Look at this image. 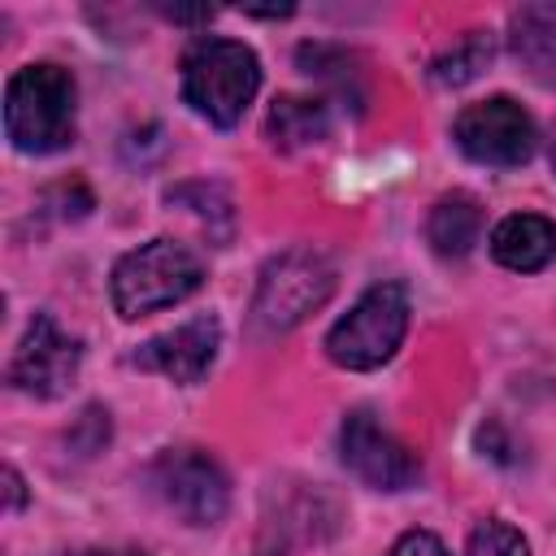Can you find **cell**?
Returning <instances> with one entry per match:
<instances>
[{"label":"cell","instance_id":"5bb4252c","mask_svg":"<svg viewBox=\"0 0 556 556\" xmlns=\"http://www.w3.org/2000/svg\"><path fill=\"white\" fill-rule=\"evenodd\" d=\"M330 130V113L321 100H304V96H278L269 117H265V135L274 148L295 152L308 143H321Z\"/></svg>","mask_w":556,"mask_h":556},{"label":"cell","instance_id":"7a4b0ae2","mask_svg":"<svg viewBox=\"0 0 556 556\" xmlns=\"http://www.w3.org/2000/svg\"><path fill=\"white\" fill-rule=\"evenodd\" d=\"M261 87V61L239 39L200 35L182 52V100L213 126L230 130Z\"/></svg>","mask_w":556,"mask_h":556},{"label":"cell","instance_id":"2e32d148","mask_svg":"<svg viewBox=\"0 0 556 556\" xmlns=\"http://www.w3.org/2000/svg\"><path fill=\"white\" fill-rule=\"evenodd\" d=\"M465 556H530V543H526V534L517 526L491 517L469 534V552Z\"/></svg>","mask_w":556,"mask_h":556},{"label":"cell","instance_id":"d6986e66","mask_svg":"<svg viewBox=\"0 0 556 556\" xmlns=\"http://www.w3.org/2000/svg\"><path fill=\"white\" fill-rule=\"evenodd\" d=\"M4 495H9V513H17L26 504V486H22V473L13 465H4Z\"/></svg>","mask_w":556,"mask_h":556},{"label":"cell","instance_id":"e0dca14e","mask_svg":"<svg viewBox=\"0 0 556 556\" xmlns=\"http://www.w3.org/2000/svg\"><path fill=\"white\" fill-rule=\"evenodd\" d=\"M391 556H447V547H443L439 534H430V530H408V534L395 539Z\"/></svg>","mask_w":556,"mask_h":556},{"label":"cell","instance_id":"5b68a950","mask_svg":"<svg viewBox=\"0 0 556 556\" xmlns=\"http://www.w3.org/2000/svg\"><path fill=\"white\" fill-rule=\"evenodd\" d=\"M408 330V291L400 282L369 287L326 334V356L343 369H378L395 356Z\"/></svg>","mask_w":556,"mask_h":556},{"label":"cell","instance_id":"277c9868","mask_svg":"<svg viewBox=\"0 0 556 556\" xmlns=\"http://www.w3.org/2000/svg\"><path fill=\"white\" fill-rule=\"evenodd\" d=\"M334 261L321 248H287L261 269L252 295V326L261 334H287L334 295Z\"/></svg>","mask_w":556,"mask_h":556},{"label":"cell","instance_id":"4fadbf2b","mask_svg":"<svg viewBox=\"0 0 556 556\" xmlns=\"http://www.w3.org/2000/svg\"><path fill=\"white\" fill-rule=\"evenodd\" d=\"M426 239L439 256L460 261L473 252V243L482 239V204L469 191H447L434 200L430 217H426Z\"/></svg>","mask_w":556,"mask_h":556},{"label":"cell","instance_id":"9a60e30c","mask_svg":"<svg viewBox=\"0 0 556 556\" xmlns=\"http://www.w3.org/2000/svg\"><path fill=\"white\" fill-rule=\"evenodd\" d=\"M491 52H495L491 30H469V35H465V39H456L443 56H434L430 78H434V83H443V87H460V83H469V78H478V74L486 70Z\"/></svg>","mask_w":556,"mask_h":556},{"label":"cell","instance_id":"ac0fdd59","mask_svg":"<svg viewBox=\"0 0 556 556\" xmlns=\"http://www.w3.org/2000/svg\"><path fill=\"white\" fill-rule=\"evenodd\" d=\"M161 17H169V22H182V26H191V22H208L213 17V9L208 4H195V9H187V4H161Z\"/></svg>","mask_w":556,"mask_h":556},{"label":"cell","instance_id":"8992f818","mask_svg":"<svg viewBox=\"0 0 556 556\" xmlns=\"http://www.w3.org/2000/svg\"><path fill=\"white\" fill-rule=\"evenodd\" d=\"M452 139L456 148L478 161V165H491V169H517L534 156V143H539V130H534V117L508 100V96H491V100H478V104H465L452 122Z\"/></svg>","mask_w":556,"mask_h":556},{"label":"cell","instance_id":"30bf717a","mask_svg":"<svg viewBox=\"0 0 556 556\" xmlns=\"http://www.w3.org/2000/svg\"><path fill=\"white\" fill-rule=\"evenodd\" d=\"M217 348H222V326H217L213 313H200V317L182 321L178 330H165V334L148 339L130 356V365L187 387V382H200L208 374V365L217 361Z\"/></svg>","mask_w":556,"mask_h":556},{"label":"cell","instance_id":"7c38bea8","mask_svg":"<svg viewBox=\"0 0 556 556\" xmlns=\"http://www.w3.org/2000/svg\"><path fill=\"white\" fill-rule=\"evenodd\" d=\"M508 48L539 87H556V4H521L508 17Z\"/></svg>","mask_w":556,"mask_h":556},{"label":"cell","instance_id":"3957f363","mask_svg":"<svg viewBox=\"0 0 556 556\" xmlns=\"http://www.w3.org/2000/svg\"><path fill=\"white\" fill-rule=\"evenodd\" d=\"M204 282V261L178 243V239H152L139 243L135 252H126L113 265V308L126 321H139L148 313H161L169 304H182L191 291H200Z\"/></svg>","mask_w":556,"mask_h":556},{"label":"cell","instance_id":"ffe728a7","mask_svg":"<svg viewBox=\"0 0 556 556\" xmlns=\"http://www.w3.org/2000/svg\"><path fill=\"white\" fill-rule=\"evenodd\" d=\"M61 556H143V552H61Z\"/></svg>","mask_w":556,"mask_h":556},{"label":"cell","instance_id":"9c48e42d","mask_svg":"<svg viewBox=\"0 0 556 556\" xmlns=\"http://www.w3.org/2000/svg\"><path fill=\"white\" fill-rule=\"evenodd\" d=\"M339 456L374 491H408L421 482V460L365 408L348 413L339 430Z\"/></svg>","mask_w":556,"mask_h":556},{"label":"cell","instance_id":"6da1fadb","mask_svg":"<svg viewBox=\"0 0 556 556\" xmlns=\"http://www.w3.org/2000/svg\"><path fill=\"white\" fill-rule=\"evenodd\" d=\"M74 74L39 61L22 65L4 87V135L26 156H48L74 143Z\"/></svg>","mask_w":556,"mask_h":556},{"label":"cell","instance_id":"8fae6325","mask_svg":"<svg viewBox=\"0 0 556 556\" xmlns=\"http://www.w3.org/2000/svg\"><path fill=\"white\" fill-rule=\"evenodd\" d=\"M491 256L504 269L534 274L556 256V222L543 213H513L491 230Z\"/></svg>","mask_w":556,"mask_h":556},{"label":"cell","instance_id":"44dd1931","mask_svg":"<svg viewBox=\"0 0 556 556\" xmlns=\"http://www.w3.org/2000/svg\"><path fill=\"white\" fill-rule=\"evenodd\" d=\"M552 165H556V139H552Z\"/></svg>","mask_w":556,"mask_h":556},{"label":"cell","instance_id":"ba28073f","mask_svg":"<svg viewBox=\"0 0 556 556\" xmlns=\"http://www.w3.org/2000/svg\"><path fill=\"white\" fill-rule=\"evenodd\" d=\"M78 361H83L78 339L65 334L52 313H35L9 361V382L35 400H56L74 387Z\"/></svg>","mask_w":556,"mask_h":556},{"label":"cell","instance_id":"52a82bcc","mask_svg":"<svg viewBox=\"0 0 556 556\" xmlns=\"http://www.w3.org/2000/svg\"><path fill=\"white\" fill-rule=\"evenodd\" d=\"M148 486L152 495L178 513L187 526H217L230 508V482L222 465L204 452H161L148 465Z\"/></svg>","mask_w":556,"mask_h":556}]
</instances>
